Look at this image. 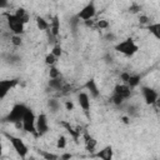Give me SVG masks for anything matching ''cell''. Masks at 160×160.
<instances>
[{"instance_id":"5bb4252c","label":"cell","mask_w":160,"mask_h":160,"mask_svg":"<svg viewBox=\"0 0 160 160\" xmlns=\"http://www.w3.org/2000/svg\"><path fill=\"white\" fill-rule=\"evenodd\" d=\"M96 156L100 158V159H102V160H110V159L112 158V148H111V146L104 148L100 152L96 154Z\"/></svg>"},{"instance_id":"44dd1931","label":"cell","mask_w":160,"mask_h":160,"mask_svg":"<svg viewBox=\"0 0 160 160\" xmlns=\"http://www.w3.org/2000/svg\"><path fill=\"white\" fill-rule=\"evenodd\" d=\"M56 148L58 149H65L66 148V138L64 135H60L56 140Z\"/></svg>"},{"instance_id":"5b68a950","label":"cell","mask_w":160,"mask_h":160,"mask_svg":"<svg viewBox=\"0 0 160 160\" xmlns=\"http://www.w3.org/2000/svg\"><path fill=\"white\" fill-rule=\"evenodd\" d=\"M26 108H28V106L24 105V104H15V105L11 108L10 112L8 114L6 120H8L9 122L15 124V125H16V124H21V119H22V115H24Z\"/></svg>"},{"instance_id":"e0dca14e","label":"cell","mask_w":160,"mask_h":160,"mask_svg":"<svg viewBox=\"0 0 160 160\" xmlns=\"http://www.w3.org/2000/svg\"><path fill=\"white\" fill-rule=\"evenodd\" d=\"M140 84V76L139 75H130L129 80L126 81V85L130 88H136Z\"/></svg>"},{"instance_id":"ba28073f","label":"cell","mask_w":160,"mask_h":160,"mask_svg":"<svg viewBox=\"0 0 160 160\" xmlns=\"http://www.w3.org/2000/svg\"><path fill=\"white\" fill-rule=\"evenodd\" d=\"M141 92H142L144 100H145V102H146L148 105H152V104H155V102L158 101V99H159V94H158V91H155V90L151 89V88L144 86V88L141 89Z\"/></svg>"},{"instance_id":"cb8c5ba5","label":"cell","mask_w":160,"mask_h":160,"mask_svg":"<svg viewBox=\"0 0 160 160\" xmlns=\"http://www.w3.org/2000/svg\"><path fill=\"white\" fill-rule=\"evenodd\" d=\"M49 76L50 79H56V78H60V71L52 65L50 66V70H49Z\"/></svg>"},{"instance_id":"f1b7e54d","label":"cell","mask_w":160,"mask_h":160,"mask_svg":"<svg viewBox=\"0 0 160 160\" xmlns=\"http://www.w3.org/2000/svg\"><path fill=\"white\" fill-rule=\"evenodd\" d=\"M65 109L66 110H69V111H71V110H74V104L71 102V101H65Z\"/></svg>"},{"instance_id":"ac0fdd59","label":"cell","mask_w":160,"mask_h":160,"mask_svg":"<svg viewBox=\"0 0 160 160\" xmlns=\"http://www.w3.org/2000/svg\"><path fill=\"white\" fill-rule=\"evenodd\" d=\"M149 30H150V32H151L156 39H159V38H160V24H159V22L150 24Z\"/></svg>"},{"instance_id":"83f0119b","label":"cell","mask_w":160,"mask_h":160,"mask_svg":"<svg viewBox=\"0 0 160 160\" xmlns=\"http://www.w3.org/2000/svg\"><path fill=\"white\" fill-rule=\"evenodd\" d=\"M129 76H130V74H129V72H121L120 79H121V81H122L124 84H126V81L129 80Z\"/></svg>"},{"instance_id":"484cf974","label":"cell","mask_w":160,"mask_h":160,"mask_svg":"<svg viewBox=\"0 0 160 160\" xmlns=\"http://www.w3.org/2000/svg\"><path fill=\"white\" fill-rule=\"evenodd\" d=\"M41 154H42V158H44V159H48V160H50V159H58V158H59L58 155L50 154V152H46V151H42Z\"/></svg>"},{"instance_id":"d6a6232c","label":"cell","mask_w":160,"mask_h":160,"mask_svg":"<svg viewBox=\"0 0 160 160\" xmlns=\"http://www.w3.org/2000/svg\"><path fill=\"white\" fill-rule=\"evenodd\" d=\"M2 155V142H1V140H0V156Z\"/></svg>"},{"instance_id":"52a82bcc","label":"cell","mask_w":160,"mask_h":160,"mask_svg":"<svg viewBox=\"0 0 160 160\" xmlns=\"http://www.w3.org/2000/svg\"><path fill=\"white\" fill-rule=\"evenodd\" d=\"M35 131L39 135H45L49 131V120H48V115L44 112H40L36 116L35 120Z\"/></svg>"},{"instance_id":"30bf717a","label":"cell","mask_w":160,"mask_h":160,"mask_svg":"<svg viewBox=\"0 0 160 160\" xmlns=\"http://www.w3.org/2000/svg\"><path fill=\"white\" fill-rule=\"evenodd\" d=\"M78 102H79V106L82 109V111L89 116V111H90V96L88 92L85 91H81L79 95H78Z\"/></svg>"},{"instance_id":"f546056e","label":"cell","mask_w":160,"mask_h":160,"mask_svg":"<svg viewBox=\"0 0 160 160\" xmlns=\"http://www.w3.org/2000/svg\"><path fill=\"white\" fill-rule=\"evenodd\" d=\"M9 5L8 0H0V9H5Z\"/></svg>"},{"instance_id":"3957f363","label":"cell","mask_w":160,"mask_h":160,"mask_svg":"<svg viewBox=\"0 0 160 160\" xmlns=\"http://www.w3.org/2000/svg\"><path fill=\"white\" fill-rule=\"evenodd\" d=\"M35 120H36V115L34 114V111L30 108H26L22 119H21V126L24 129V131L26 132H35Z\"/></svg>"},{"instance_id":"d4e9b609","label":"cell","mask_w":160,"mask_h":160,"mask_svg":"<svg viewBox=\"0 0 160 160\" xmlns=\"http://www.w3.org/2000/svg\"><path fill=\"white\" fill-rule=\"evenodd\" d=\"M51 52H52V54L59 59V58L61 56V54H62V49H61V46H60V45H55V46L52 48Z\"/></svg>"},{"instance_id":"4fadbf2b","label":"cell","mask_w":160,"mask_h":160,"mask_svg":"<svg viewBox=\"0 0 160 160\" xmlns=\"http://www.w3.org/2000/svg\"><path fill=\"white\" fill-rule=\"evenodd\" d=\"M49 29L51 30L50 32H51L54 36H58V35H59V31H60V21H59V18H58V16H55V18L50 21Z\"/></svg>"},{"instance_id":"d6986e66","label":"cell","mask_w":160,"mask_h":160,"mask_svg":"<svg viewBox=\"0 0 160 160\" xmlns=\"http://www.w3.org/2000/svg\"><path fill=\"white\" fill-rule=\"evenodd\" d=\"M86 86H88V89L90 90V92H91V95H92V96H98V95H99V90H98V86H96V84H95V81H94V80L88 81Z\"/></svg>"},{"instance_id":"2e32d148","label":"cell","mask_w":160,"mask_h":160,"mask_svg":"<svg viewBox=\"0 0 160 160\" xmlns=\"http://www.w3.org/2000/svg\"><path fill=\"white\" fill-rule=\"evenodd\" d=\"M96 140L92 138V136H90V135H85V146H86V149L89 150V151H91V150H94L95 148H96Z\"/></svg>"},{"instance_id":"1f68e13d","label":"cell","mask_w":160,"mask_h":160,"mask_svg":"<svg viewBox=\"0 0 160 160\" xmlns=\"http://www.w3.org/2000/svg\"><path fill=\"white\" fill-rule=\"evenodd\" d=\"M61 159H70L71 158V154H65V155H62V156H60Z\"/></svg>"},{"instance_id":"9c48e42d","label":"cell","mask_w":160,"mask_h":160,"mask_svg":"<svg viewBox=\"0 0 160 160\" xmlns=\"http://www.w3.org/2000/svg\"><path fill=\"white\" fill-rule=\"evenodd\" d=\"M18 84L16 80H10V79H6V80H0V100L5 99L8 96V94L11 91V89Z\"/></svg>"},{"instance_id":"4dcf8cb0","label":"cell","mask_w":160,"mask_h":160,"mask_svg":"<svg viewBox=\"0 0 160 160\" xmlns=\"http://www.w3.org/2000/svg\"><path fill=\"white\" fill-rule=\"evenodd\" d=\"M121 120H122V122H124V124H130V119H129L128 116H122V118H121Z\"/></svg>"},{"instance_id":"8992f818","label":"cell","mask_w":160,"mask_h":160,"mask_svg":"<svg viewBox=\"0 0 160 160\" xmlns=\"http://www.w3.org/2000/svg\"><path fill=\"white\" fill-rule=\"evenodd\" d=\"M96 15V6L94 1H89L85 6H82V9L78 12V18L81 19L82 21H88L94 19V16Z\"/></svg>"},{"instance_id":"4316f807","label":"cell","mask_w":160,"mask_h":160,"mask_svg":"<svg viewBox=\"0 0 160 160\" xmlns=\"http://www.w3.org/2000/svg\"><path fill=\"white\" fill-rule=\"evenodd\" d=\"M98 26H99L100 29H108V28H109V22H108L106 20H99V21H98Z\"/></svg>"},{"instance_id":"ffe728a7","label":"cell","mask_w":160,"mask_h":160,"mask_svg":"<svg viewBox=\"0 0 160 160\" xmlns=\"http://www.w3.org/2000/svg\"><path fill=\"white\" fill-rule=\"evenodd\" d=\"M56 61H58V58H56L51 51L45 56V64H46V65H49V66L55 65V64H56Z\"/></svg>"},{"instance_id":"603a6c76","label":"cell","mask_w":160,"mask_h":160,"mask_svg":"<svg viewBox=\"0 0 160 160\" xmlns=\"http://www.w3.org/2000/svg\"><path fill=\"white\" fill-rule=\"evenodd\" d=\"M49 85H50L52 89H61V80H60V78H56V79H50Z\"/></svg>"},{"instance_id":"7c38bea8","label":"cell","mask_w":160,"mask_h":160,"mask_svg":"<svg viewBox=\"0 0 160 160\" xmlns=\"http://www.w3.org/2000/svg\"><path fill=\"white\" fill-rule=\"evenodd\" d=\"M14 15L21 21V22H24L25 25L30 21V14L28 12V10H25L24 8H18L16 10H15V12H14Z\"/></svg>"},{"instance_id":"6da1fadb","label":"cell","mask_w":160,"mask_h":160,"mask_svg":"<svg viewBox=\"0 0 160 160\" xmlns=\"http://www.w3.org/2000/svg\"><path fill=\"white\" fill-rule=\"evenodd\" d=\"M115 50L120 54H122L124 56H132L139 51V45L130 38L118 42L115 45Z\"/></svg>"},{"instance_id":"7a4b0ae2","label":"cell","mask_w":160,"mask_h":160,"mask_svg":"<svg viewBox=\"0 0 160 160\" xmlns=\"http://www.w3.org/2000/svg\"><path fill=\"white\" fill-rule=\"evenodd\" d=\"M6 138L9 139L10 144L12 145V149L16 151V154H18L20 158L25 159V158L28 156L29 148H28V145L24 142V140H22V139H20V138H18V136L9 135V134H6Z\"/></svg>"},{"instance_id":"8fae6325","label":"cell","mask_w":160,"mask_h":160,"mask_svg":"<svg viewBox=\"0 0 160 160\" xmlns=\"http://www.w3.org/2000/svg\"><path fill=\"white\" fill-rule=\"evenodd\" d=\"M114 94H118V95H120L124 100H126L128 98H130V95H131V88L130 86H128L126 84H118V85H115V88H114Z\"/></svg>"},{"instance_id":"7402d4cb","label":"cell","mask_w":160,"mask_h":160,"mask_svg":"<svg viewBox=\"0 0 160 160\" xmlns=\"http://www.w3.org/2000/svg\"><path fill=\"white\" fill-rule=\"evenodd\" d=\"M11 44L14 45V46H20L21 44H22V39H21V35H15V34H12V36H11Z\"/></svg>"},{"instance_id":"277c9868","label":"cell","mask_w":160,"mask_h":160,"mask_svg":"<svg viewBox=\"0 0 160 160\" xmlns=\"http://www.w3.org/2000/svg\"><path fill=\"white\" fill-rule=\"evenodd\" d=\"M6 22L9 30L15 35H22L25 31V24L21 22L14 14H6Z\"/></svg>"},{"instance_id":"9a60e30c","label":"cell","mask_w":160,"mask_h":160,"mask_svg":"<svg viewBox=\"0 0 160 160\" xmlns=\"http://www.w3.org/2000/svg\"><path fill=\"white\" fill-rule=\"evenodd\" d=\"M35 24H36V28L39 30H42V31L49 30V26H50V22H48L44 18H40V16H38L35 19Z\"/></svg>"}]
</instances>
